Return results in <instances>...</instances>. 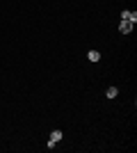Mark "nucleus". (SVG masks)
<instances>
[{
    "mask_svg": "<svg viewBox=\"0 0 137 153\" xmlns=\"http://www.w3.org/2000/svg\"><path fill=\"white\" fill-rule=\"evenodd\" d=\"M117 94H119L117 87H107V91H105V96H107V98H117Z\"/></svg>",
    "mask_w": 137,
    "mask_h": 153,
    "instance_id": "obj_5",
    "label": "nucleus"
},
{
    "mask_svg": "<svg viewBox=\"0 0 137 153\" xmlns=\"http://www.w3.org/2000/svg\"><path fill=\"white\" fill-rule=\"evenodd\" d=\"M62 137H64V133H62V130H53V133H50V142H55V144H57V142H62Z\"/></svg>",
    "mask_w": 137,
    "mask_h": 153,
    "instance_id": "obj_3",
    "label": "nucleus"
},
{
    "mask_svg": "<svg viewBox=\"0 0 137 153\" xmlns=\"http://www.w3.org/2000/svg\"><path fill=\"white\" fill-rule=\"evenodd\" d=\"M133 27H135V25H133L130 21H121V23H119V32H121V34H130Z\"/></svg>",
    "mask_w": 137,
    "mask_h": 153,
    "instance_id": "obj_1",
    "label": "nucleus"
},
{
    "mask_svg": "<svg viewBox=\"0 0 137 153\" xmlns=\"http://www.w3.org/2000/svg\"><path fill=\"white\" fill-rule=\"evenodd\" d=\"M87 59H89V62H98V59H101V53L98 51H89L87 53Z\"/></svg>",
    "mask_w": 137,
    "mask_h": 153,
    "instance_id": "obj_4",
    "label": "nucleus"
},
{
    "mask_svg": "<svg viewBox=\"0 0 137 153\" xmlns=\"http://www.w3.org/2000/svg\"><path fill=\"white\" fill-rule=\"evenodd\" d=\"M121 21H130L133 25H135V23H137V12H128V9L121 12Z\"/></svg>",
    "mask_w": 137,
    "mask_h": 153,
    "instance_id": "obj_2",
    "label": "nucleus"
}]
</instances>
